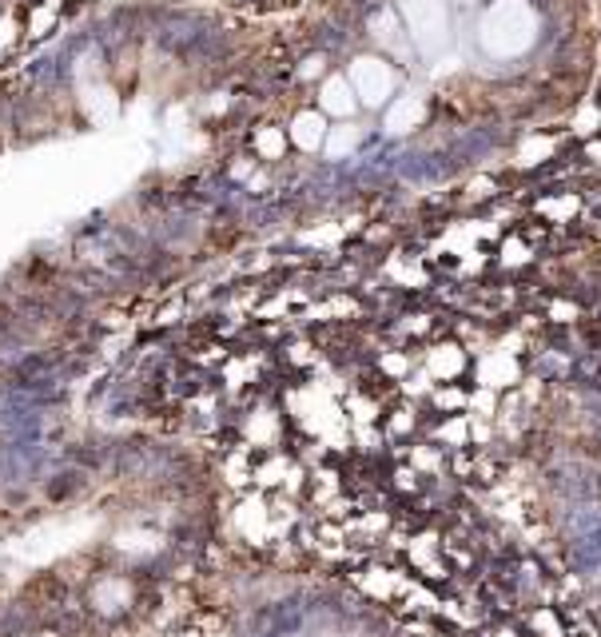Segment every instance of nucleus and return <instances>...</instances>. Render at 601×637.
I'll return each mask as SVG.
<instances>
[{
  "instance_id": "nucleus-1",
  "label": "nucleus",
  "mask_w": 601,
  "mask_h": 637,
  "mask_svg": "<svg viewBox=\"0 0 601 637\" xmlns=\"http://www.w3.org/2000/svg\"><path fill=\"white\" fill-rule=\"evenodd\" d=\"M534 12L526 0H494L482 17V44L494 56H518L534 44Z\"/></svg>"
},
{
  "instance_id": "nucleus-2",
  "label": "nucleus",
  "mask_w": 601,
  "mask_h": 637,
  "mask_svg": "<svg viewBox=\"0 0 601 637\" xmlns=\"http://www.w3.org/2000/svg\"><path fill=\"white\" fill-rule=\"evenodd\" d=\"M347 80H351L354 96H359L367 108H379L383 100H391L394 88H398L394 68L386 61H379V56H363V61H354Z\"/></svg>"
},
{
  "instance_id": "nucleus-3",
  "label": "nucleus",
  "mask_w": 601,
  "mask_h": 637,
  "mask_svg": "<svg viewBox=\"0 0 601 637\" xmlns=\"http://www.w3.org/2000/svg\"><path fill=\"white\" fill-rule=\"evenodd\" d=\"M406 24H411V36L423 53H435L446 44V0H406Z\"/></svg>"
},
{
  "instance_id": "nucleus-4",
  "label": "nucleus",
  "mask_w": 601,
  "mask_h": 637,
  "mask_svg": "<svg viewBox=\"0 0 601 637\" xmlns=\"http://www.w3.org/2000/svg\"><path fill=\"white\" fill-rule=\"evenodd\" d=\"M287 140L295 147H303V152H315V147L327 140V120H323L319 108H307V112L295 116L287 128Z\"/></svg>"
},
{
  "instance_id": "nucleus-5",
  "label": "nucleus",
  "mask_w": 601,
  "mask_h": 637,
  "mask_svg": "<svg viewBox=\"0 0 601 637\" xmlns=\"http://www.w3.org/2000/svg\"><path fill=\"white\" fill-rule=\"evenodd\" d=\"M354 108H359V100H354V88L347 76H331V80L323 84L319 92V112L327 116H354Z\"/></svg>"
},
{
  "instance_id": "nucleus-6",
  "label": "nucleus",
  "mask_w": 601,
  "mask_h": 637,
  "mask_svg": "<svg viewBox=\"0 0 601 637\" xmlns=\"http://www.w3.org/2000/svg\"><path fill=\"white\" fill-rule=\"evenodd\" d=\"M418 120H423V100H415V96H403V100H394L391 112H386V128H391L394 136L411 132Z\"/></svg>"
},
{
  "instance_id": "nucleus-7",
  "label": "nucleus",
  "mask_w": 601,
  "mask_h": 637,
  "mask_svg": "<svg viewBox=\"0 0 601 637\" xmlns=\"http://www.w3.org/2000/svg\"><path fill=\"white\" fill-rule=\"evenodd\" d=\"M255 152H260V160H280L283 152H287V132H280V128H260V132H255Z\"/></svg>"
},
{
  "instance_id": "nucleus-8",
  "label": "nucleus",
  "mask_w": 601,
  "mask_h": 637,
  "mask_svg": "<svg viewBox=\"0 0 601 637\" xmlns=\"http://www.w3.org/2000/svg\"><path fill=\"white\" fill-rule=\"evenodd\" d=\"M554 156V140L549 136H534V140H526V147L518 152V164H542V160H549Z\"/></svg>"
},
{
  "instance_id": "nucleus-9",
  "label": "nucleus",
  "mask_w": 601,
  "mask_h": 637,
  "mask_svg": "<svg viewBox=\"0 0 601 637\" xmlns=\"http://www.w3.org/2000/svg\"><path fill=\"white\" fill-rule=\"evenodd\" d=\"M430 366H435L438 375H455L458 366H462L458 347H435V351H430Z\"/></svg>"
},
{
  "instance_id": "nucleus-10",
  "label": "nucleus",
  "mask_w": 601,
  "mask_h": 637,
  "mask_svg": "<svg viewBox=\"0 0 601 637\" xmlns=\"http://www.w3.org/2000/svg\"><path fill=\"white\" fill-rule=\"evenodd\" d=\"M354 140H359V132H354L351 124H342L339 132H335V140H331V144H327V152H331V156H342L347 147H354Z\"/></svg>"
},
{
  "instance_id": "nucleus-11",
  "label": "nucleus",
  "mask_w": 601,
  "mask_h": 637,
  "mask_svg": "<svg viewBox=\"0 0 601 637\" xmlns=\"http://www.w3.org/2000/svg\"><path fill=\"white\" fill-rule=\"evenodd\" d=\"M502 260H506V263H526V243H518V240H514V243H502Z\"/></svg>"
},
{
  "instance_id": "nucleus-12",
  "label": "nucleus",
  "mask_w": 601,
  "mask_h": 637,
  "mask_svg": "<svg viewBox=\"0 0 601 637\" xmlns=\"http://www.w3.org/2000/svg\"><path fill=\"white\" fill-rule=\"evenodd\" d=\"M593 128H598V108H586V112L578 116V124H573V132H581V136H590Z\"/></svg>"
},
{
  "instance_id": "nucleus-13",
  "label": "nucleus",
  "mask_w": 601,
  "mask_h": 637,
  "mask_svg": "<svg viewBox=\"0 0 601 637\" xmlns=\"http://www.w3.org/2000/svg\"><path fill=\"white\" fill-rule=\"evenodd\" d=\"M590 156H593V160H598V164H601V144H590Z\"/></svg>"
},
{
  "instance_id": "nucleus-14",
  "label": "nucleus",
  "mask_w": 601,
  "mask_h": 637,
  "mask_svg": "<svg viewBox=\"0 0 601 637\" xmlns=\"http://www.w3.org/2000/svg\"><path fill=\"white\" fill-rule=\"evenodd\" d=\"M598 128H601V105H598Z\"/></svg>"
}]
</instances>
